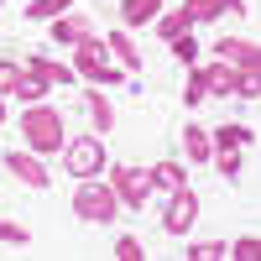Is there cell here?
Listing matches in <instances>:
<instances>
[{
    "label": "cell",
    "instance_id": "obj_16",
    "mask_svg": "<svg viewBox=\"0 0 261 261\" xmlns=\"http://www.w3.org/2000/svg\"><path fill=\"white\" fill-rule=\"evenodd\" d=\"M84 32H89V27H84L79 16H68V11H63V16L53 21V42H79Z\"/></svg>",
    "mask_w": 261,
    "mask_h": 261
},
{
    "label": "cell",
    "instance_id": "obj_2",
    "mask_svg": "<svg viewBox=\"0 0 261 261\" xmlns=\"http://www.w3.org/2000/svg\"><path fill=\"white\" fill-rule=\"evenodd\" d=\"M73 209H79V220L105 225V220H115V193H110V188H99V183H89V178H79Z\"/></svg>",
    "mask_w": 261,
    "mask_h": 261
},
{
    "label": "cell",
    "instance_id": "obj_14",
    "mask_svg": "<svg viewBox=\"0 0 261 261\" xmlns=\"http://www.w3.org/2000/svg\"><path fill=\"white\" fill-rule=\"evenodd\" d=\"M105 47H110V53H115V58L125 63V68H141V53L130 47V37H125V27H120V32H110V37H105Z\"/></svg>",
    "mask_w": 261,
    "mask_h": 261
},
{
    "label": "cell",
    "instance_id": "obj_23",
    "mask_svg": "<svg viewBox=\"0 0 261 261\" xmlns=\"http://www.w3.org/2000/svg\"><path fill=\"white\" fill-rule=\"evenodd\" d=\"M0 241H11V246H27L32 235H27V225H16V220H0Z\"/></svg>",
    "mask_w": 261,
    "mask_h": 261
},
{
    "label": "cell",
    "instance_id": "obj_7",
    "mask_svg": "<svg viewBox=\"0 0 261 261\" xmlns=\"http://www.w3.org/2000/svg\"><path fill=\"white\" fill-rule=\"evenodd\" d=\"M199 220V199H193L188 188H172V199H167V214H162V230L167 235H188V225Z\"/></svg>",
    "mask_w": 261,
    "mask_h": 261
},
{
    "label": "cell",
    "instance_id": "obj_12",
    "mask_svg": "<svg viewBox=\"0 0 261 261\" xmlns=\"http://www.w3.org/2000/svg\"><path fill=\"white\" fill-rule=\"evenodd\" d=\"M204 89H209V94H235V68L209 63V68H204Z\"/></svg>",
    "mask_w": 261,
    "mask_h": 261
},
{
    "label": "cell",
    "instance_id": "obj_25",
    "mask_svg": "<svg viewBox=\"0 0 261 261\" xmlns=\"http://www.w3.org/2000/svg\"><path fill=\"white\" fill-rule=\"evenodd\" d=\"M225 251H230V246H220V241H209V246H193V251H188V261H220Z\"/></svg>",
    "mask_w": 261,
    "mask_h": 261
},
{
    "label": "cell",
    "instance_id": "obj_29",
    "mask_svg": "<svg viewBox=\"0 0 261 261\" xmlns=\"http://www.w3.org/2000/svg\"><path fill=\"white\" fill-rule=\"evenodd\" d=\"M220 172H225V178H235V172H241V151H235V146L220 151Z\"/></svg>",
    "mask_w": 261,
    "mask_h": 261
},
{
    "label": "cell",
    "instance_id": "obj_21",
    "mask_svg": "<svg viewBox=\"0 0 261 261\" xmlns=\"http://www.w3.org/2000/svg\"><path fill=\"white\" fill-rule=\"evenodd\" d=\"M89 115H94V125H110V120H115V110H110V99H105L99 89H89Z\"/></svg>",
    "mask_w": 261,
    "mask_h": 261
},
{
    "label": "cell",
    "instance_id": "obj_19",
    "mask_svg": "<svg viewBox=\"0 0 261 261\" xmlns=\"http://www.w3.org/2000/svg\"><path fill=\"white\" fill-rule=\"evenodd\" d=\"M246 141H251V125H220V136H214V146H220V151H225V146L241 151Z\"/></svg>",
    "mask_w": 261,
    "mask_h": 261
},
{
    "label": "cell",
    "instance_id": "obj_8",
    "mask_svg": "<svg viewBox=\"0 0 261 261\" xmlns=\"http://www.w3.org/2000/svg\"><path fill=\"white\" fill-rule=\"evenodd\" d=\"M214 53H220V63L225 68H261V47L256 42H246V37H225V42H214Z\"/></svg>",
    "mask_w": 261,
    "mask_h": 261
},
{
    "label": "cell",
    "instance_id": "obj_4",
    "mask_svg": "<svg viewBox=\"0 0 261 261\" xmlns=\"http://www.w3.org/2000/svg\"><path fill=\"white\" fill-rule=\"evenodd\" d=\"M73 53H79V73L89 79V84H120L115 68H105V42H99V37L84 32V37L73 42Z\"/></svg>",
    "mask_w": 261,
    "mask_h": 261
},
{
    "label": "cell",
    "instance_id": "obj_26",
    "mask_svg": "<svg viewBox=\"0 0 261 261\" xmlns=\"http://www.w3.org/2000/svg\"><path fill=\"white\" fill-rule=\"evenodd\" d=\"M115 256H120V261H141L146 251H141V241H130V235H120V241H115Z\"/></svg>",
    "mask_w": 261,
    "mask_h": 261
},
{
    "label": "cell",
    "instance_id": "obj_6",
    "mask_svg": "<svg viewBox=\"0 0 261 261\" xmlns=\"http://www.w3.org/2000/svg\"><path fill=\"white\" fill-rule=\"evenodd\" d=\"M0 167H11V178L16 183H27V188H42V193H47V167H42L37 162V151H6V157H0Z\"/></svg>",
    "mask_w": 261,
    "mask_h": 261
},
{
    "label": "cell",
    "instance_id": "obj_28",
    "mask_svg": "<svg viewBox=\"0 0 261 261\" xmlns=\"http://www.w3.org/2000/svg\"><path fill=\"white\" fill-rule=\"evenodd\" d=\"M16 84H21V68L16 63H0V94H16Z\"/></svg>",
    "mask_w": 261,
    "mask_h": 261
},
{
    "label": "cell",
    "instance_id": "obj_18",
    "mask_svg": "<svg viewBox=\"0 0 261 261\" xmlns=\"http://www.w3.org/2000/svg\"><path fill=\"white\" fill-rule=\"evenodd\" d=\"M151 21H157V32H162L167 42H172V37H188V27H193L183 11H172V16H151Z\"/></svg>",
    "mask_w": 261,
    "mask_h": 261
},
{
    "label": "cell",
    "instance_id": "obj_30",
    "mask_svg": "<svg viewBox=\"0 0 261 261\" xmlns=\"http://www.w3.org/2000/svg\"><path fill=\"white\" fill-rule=\"evenodd\" d=\"M0 125H6V94H0Z\"/></svg>",
    "mask_w": 261,
    "mask_h": 261
},
{
    "label": "cell",
    "instance_id": "obj_27",
    "mask_svg": "<svg viewBox=\"0 0 261 261\" xmlns=\"http://www.w3.org/2000/svg\"><path fill=\"white\" fill-rule=\"evenodd\" d=\"M172 53H178L183 63H199V42L193 37H172Z\"/></svg>",
    "mask_w": 261,
    "mask_h": 261
},
{
    "label": "cell",
    "instance_id": "obj_1",
    "mask_svg": "<svg viewBox=\"0 0 261 261\" xmlns=\"http://www.w3.org/2000/svg\"><path fill=\"white\" fill-rule=\"evenodd\" d=\"M21 136H27V146L37 151V157H47V151L63 146V115L47 110V105H32V110L21 115Z\"/></svg>",
    "mask_w": 261,
    "mask_h": 261
},
{
    "label": "cell",
    "instance_id": "obj_24",
    "mask_svg": "<svg viewBox=\"0 0 261 261\" xmlns=\"http://www.w3.org/2000/svg\"><path fill=\"white\" fill-rule=\"evenodd\" d=\"M204 94H209V89H204V68H193V73H188V89H183V99H188V105H199Z\"/></svg>",
    "mask_w": 261,
    "mask_h": 261
},
{
    "label": "cell",
    "instance_id": "obj_5",
    "mask_svg": "<svg viewBox=\"0 0 261 261\" xmlns=\"http://www.w3.org/2000/svg\"><path fill=\"white\" fill-rule=\"evenodd\" d=\"M63 162H68L73 178H94V172L105 167V146L94 136H79V141H63Z\"/></svg>",
    "mask_w": 261,
    "mask_h": 261
},
{
    "label": "cell",
    "instance_id": "obj_20",
    "mask_svg": "<svg viewBox=\"0 0 261 261\" xmlns=\"http://www.w3.org/2000/svg\"><path fill=\"white\" fill-rule=\"evenodd\" d=\"M47 89H53V84H42L37 73H27V68H21V84H16V94H21V99H32V105H37Z\"/></svg>",
    "mask_w": 261,
    "mask_h": 261
},
{
    "label": "cell",
    "instance_id": "obj_17",
    "mask_svg": "<svg viewBox=\"0 0 261 261\" xmlns=\"http://www.w3.org/2000/svg\"><path fill=\"white\" fill-rule=\"evenodd\" d=\"M63 11H68V0H32V6H27V21H58Z\"/></svg>",
    "mask_w": 261,
    "mask_h": 261
},
{
    "label": "cell",
    "instance_id": "obj_10",
    "mask_svg": "<svg viewBox=\"0 0 261 261\" xmlns=\"http://www.w3.org/2000/svg\"><path fill=\"white\" fill-rule=\"evenodd\" d=\"M27 73H37L42 84H73V79H79L73 68H63V63H53V58H32V63H27Z\"/></svg>",
    "mask_w": 261,
    "mask_h": 261
},
{
    "label": "cell",
    "instance_id": "obj_22",
    "mask_svg": "<svg viewBox=\"0 0 261 261\" xmlns=\"http://www.w3.org/2000/svg\"><path fill=\"white\" fill-rule=\"evenodd\" d=\"M225 256H241V261H256V256H261V241H256V235H246V241H235V246H230Z\"/></svg>",
    "mask_w": 261,
    "mask_h": 261
},
{
    "label": "cell",
    "instance_id": "obj_3",
    "mask_svg": "<svg viewBox=\"0 0 261 261\" xmlns=\"http://www.w3.org/2000/svg\"><path fill=\"white\" fill-rule=\"evenodd\" d=\"M110 193H115V204H125V209H141V204L151 199V172H146V167H115Z\"/></svg>",
    "mask_w": 261,
    "mask_h": 261
},
{
    "label": "cell",
    "instance_id": "obj_11",
    "mask_svg": "<svg viewBox=\"0 0 261 261\" xmlns=\"http://www.w3.org/2000/svg\"><path fill=\"white\" fill-rule=\"evenodd\" d=\"M209 146H214V141H209V130H204V125H183V151H188L199 167L209 162Z\"/></svg>",
    "mask_w": 261,
    "mask_h": 261
},
{
    "label": "cell",
    "instance_id": "obj_15",
    "mask_svg": "<svg viewBox=\"0 0 261 261\" xmlns=\"http://www.w3.org/2000/svg\"><path fill=\"white\" fill-rule=\"evenodd\" d=\"M162 11V0H120V16H125V27H136V21H151Z\"/></svg>",
    "mask_w": 261,
    "mask_h": 261
},
{
    "label": "cell",
    "instance_id": "obj_9",
    "mask_svg": "<svg viewBox=\"0 0 261 261\" xmlns=\"http://www.w3.org/2000/svg\"><path fill=\"white\" fill-rule=\"evenodd\" d=\"M225 11H241V0H188V6H183L188 21H214V16H225Z\"/></svg>",
    "mask_w": 261,
    "mask_h": 261
},
{
    "label": "cell",
    "instance_id": "obj_13",
    "mask_svg": "<svg viewBox=\"0 0 261 261\" xmlns=\"http://www.w3.org/2000/svg\"><path fill=\"white\" fill-rule=\"evenodd\" d=\"M146 172H151V188H162V193L183 188V167L178 162H157V167H146Z\"/></svg>",
    "mask_w": 261,
    "mask_h": 261
}]
</instances>
